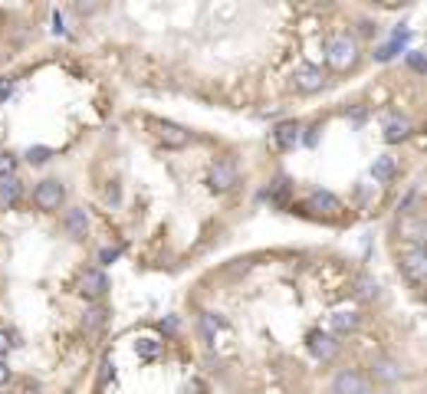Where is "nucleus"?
<instances>
[{
	"instance_id": "f257e3e1",
	"label": "nucleus",
	"mask_w": 427,
	"mask_h": 394,
	"mask_svg": "<svg viewBox=\"0 0 427 394\" xmlns=\"http://www.w3.org/2000/svg\"><path fill=\"white\" fill-rule=\"evenodd\" d=\"M359 56H361L359 39L349 37V33L332 37L329 47H325V63H329V69H335V73H349V69L359 63Z\"/></svg>"
},
{
	"instance_id": "f03ea898",
	"label": "nucleus",
	"mask_w": 427,
	"mask_h": 394,
	"mask_svg": "<svg viewBox=\"0 0 427 394\" xmlns=\"http://www.w3.org/2000/svg\"><path fill=\"white\" fill-rule=\"evenodd\" d=\"M401 273L408 276V283L414 289L424 286V279H427V257L421 247H408V250L401 253Z\"/></svg>"
},
{
	"instance_id": "7ed1b4c3",
	"label": "nucleus",
	"mask_w": 427,
	"mask_h": 394,
	"mask_svg": "<svg viewBox=\"0 0 427 394\" xmlns=\"http://www.w3.org/2000/svg\"><path fill=\"white\" fill-rule=\"evenodd\" d=\"M293 82L299 92H319L325 86V69L315 63H299L293 73Z\"/></svg>"
},
{
	"instance_id": "20e7f679",
	"label": "nucleus",
	"mask_w": 427,
	"mask_h": 394,
	"mask_svg": "<svg viewBox=\"0 0 427 394\" xmlns=\"http://www.w3.org/2000/svg\"><path fill=\"white\" fill-rule=\"evenodd\" d=\"M33 201H37L40 211H59L63 201H66V187L59 181H43L37 191H33Z\"/></svg>"
},
{
	"instance_id": "39448f33",
	"label": "nucleus",
	"mask_w": 427,
	"mask_h": 394,
	"mask_svg": "<svg viewBox=\"0 0 427 394\" xmlns=\"http://www.w3.org/2000/svg\"><path fill=\"white\" fill-rule=\"evenodd\" d=\"M79 293L85 299H102L109 293V279H105L102 269H85L83 276H79Z\"/></svg>"
},
{
	"instance_id": "423d86ee",
	"label": "nucleus",
	"mask_w": 427,
	"mask_h": 394,
	"mask_svg": "<svg viewBox=\"0 0 427 394\" xmlns=\"http://www.w3.org/2000/svg\"><path fill=\"white\" fill-rule=\"evenodd\" d=\"M309 352H313L319 362H332L339 355V342L329 332H309Z\"/></svg>"
},
{
	"instance_id": "0eeeda50",
	"label": "nucleus",
	"mask_w": 427,
	"mask_h": 394,
	"mask_svg": "<svg viewBox=\"0 0 427 394\" xmlns=\"http://www.w3.org/2000/svg\"><path fill=\"white\" fill-rule=\"evenodd\" d=\"M155 132H158L162 144H168V148H184V144H191V132L184 125H174V122H155Z\"/></svg>"
},
{
	"instance_id": "6e6552de",
	"label": "nucleus",
	"mask_w": 427,
	"mask_h": 394,
	"mask_svg": "<svg viewBox=\"0 0 427 394\" xmlns=\"http://www.w3.org/2000/svg\"><path fill=\"white\" fill-rule=\"evenodd\" d=\"M306 207H309V211H315V214H325V217H335V214L345 211L339 197H335V194H329V191H315V194H309Z\"/></svg>"
},
{
	"instance_id": "1a4fd4ad",
	"label": "nucleus",
	"mask_w": 427,
	"mask_h": 394,
	"mask_svg": "<svg viewBox=\"0 0 427 394\" xmlns=\"http://www.w3.org/2000/svg\"><path fill=\"white\" fill-rule=\"evenodd\" d=\"M210 187H214V191H230V187H234V184H237V168H234V164L230 161H220V164H214V168H210Z\"/></svg>"
},
{
	"instance_id": "9d476101",
	"label": "nucleus",
	"mask_w": 427,
	"mask_h": 394,
	"mask_svg": "<svg viewBox=\"0 0 427 394\" xmlns=\"http://www.w3.org/2000/svg\"><path fill=\"white\" fill-rule=\"evenodd\" d=\"M332 391L335 394H365V381H361L355 371H342V375L332 381Z\"/></svg>"
},
{
	"instance_id": "9b49d317",
	"label": "nucleus",
	"mask_w": 427,
	"mask_h": 394,
	"mask_svg": "<svg viewBox=\"0 0 427 394\" xmlns=\"http://www.w3.org/2000/svg\"><path fill=\"white\" fill-rule=\"evenodd\" d=\"M411 135V122L401 116H391L388 122H385V142H404Z\"/></svg>"
},
{
	"instance_id": "f8f14e48",
	"label": "nucleus",
	"mask_w": 427,
	"mask_h": 394,
	"mask_svg": "<svg viewBox=\"0 0 427 394\" xmlns=\"http://www.w3.org/2000/svg\"><path fill=\"white\" fill-rule=\"evenodd\" d=\"M66 230L69 237H85V230H89V217H85L83 207H73V211H66Z\"/></svg>"
},
{
	"instance_id": "ddd939ff",
	"label": "nucleus",
	"mask_w": 427,
	"mask_h": 394,
	"mask_svg": "<svg viewBox=\"0 0 427 394\" xmlns=\"http://www.w3.org/2000/svg\"><path fill=\"white\" fill-rule=\"evenodd\" d=\"M299 132H303V128L296 125V122H283V125H276L273 138H276V144H279V148H293V144L299 142Z\"/></svg>"
},
{
	"instance_id": "4468645a",
	"label": "nucleus",
	"mask_w": 427,
	"mask_h": 394,
	"mask_svg": "<svg viewBox=\"0 0 427 394\" xmlns=\"http://www.w3.org/2000/svg\"><path fill=\"white\" fill-rule=\"evenodd\" d=\"M224 328V319L214 316V312H200V332L208 342H217V332Z\"/></svg>"
},
{
	"instance_id": "2eb2a0df",
	"label": "nucleus",
	"mask_w": 427,
	"mask_h": 394,
	"mask_svg": "<svg viewBox=\"0 0 427 394\" xmlns=\"http://www.w3.org/2000/svg\"><path fill=\"white\" fill-rule=\"evenodd\" d=\"M371 178H375V181H391V178H395V158H388V154L375 158V164H371Z\"/></svg>"
},
{
	"instance_id": "dca6fc26",
	"label": "nucleus",
	"mask_w": 427,
	"mask_h": 394,
	"mask_svg": "<svg viewBox=\"0 0 427 394\" xmlns=\"http://www.w3.org/2000/svg\"><path fill=\"white\" fill-rule=\"evenodd\" d=\"M332 328L335 332H355V328H359V316L349 312V309H339L332 316Z\"/></svg>"
},
{
	"instance_id": "f3484780",
	"label": "nucleus",
	"mask_w": 427,
	"mask_h": 394,
	"mask_svg": "<svg viewBox=\"0 0 427 394\" xmlns=\"http://www.w3.org/2000/svg\"><path fill=\"white\" fill-rule=\"evenodd\" d=\"M17 201H20V184L13 178L0 181V207H13Z\"/></svg>"
},
{
	"instance_id": "a211bd4d",
	"label": "nucleus",
	"mask_w": 427,
	"mask_h": 394,
	"mask_svg": "<svg viewBox=\"0 0 427 394\" xmlns=\"http://www.w3.org/2000/svg\"><path fill=\"white\" fill-rule=\"evenodd\" d=\"M355 296L359 299H375L378 296V283H375L371 276H359L355 279Z\"/></svg>"
},
{
	"instance_id": "6ab92c4d",
	"label": "nucleus",
	"mask_w": 427,
	"mask_h": 394,
	"mask_svg": "<svg viewBox=\"0 0 427 394\" xmlns=\"http://www.w3.org/2000/svg\"><path fill=\"white\" fill-rule=\"evenodd\" d=\"M371 371H375V378H381V381H398L401 378V368L391 365V362H378Z\"/></svg>"
},
{
	"instance_id": "aec40b11",
	"label": "nucleus",
	"mask_w": 427,
	"mask_h": 394,
	"mask_svg": "<svg viewBox=\"0 0 427 394\" xmlns=\"http://www.w3.org/2000/svg\"><path fill=\"white\" fill-rule=\"evenodd\" d=\"M102 322H105V309H99V306H92L89 312H85V319H83V326L89 328V332L102 328Z\"/></svg>"
},
{
	"instance_id": "412c9836",
	"label": "nucleus",
	"mask_w": 427,
	"mask_h": 394,
	"mask_svg": "<svg viewBox=\"0 0 427 394\" xmlns=\"http://www.w3.org/2000/svg\"><path fill=\"white\" fill-rule=\"evenodd\" d=\"M13 171H17V154L4 152V154H0V181H7V178H13Z\"/></svg>"
},
{
	"instance_id": "4be33fe9",
	"label": "nucleus",
	"mask_w": 427,
	"mask_h": 394,
	"mask_svg": "<svg viewBox=\"0 0 427 394\" xmlns=\"http://www.w3.org/2000/svg\"><path fill=\"white\" fill-rule=\"evenodd\" d=\"M27 158H30V161H47V158H49V148H30V152H27Z\"/></svg>"
},
{
	"instance_id": "5701e85b",
	"label": "nucleus",
	"mask_w": 427,
	"mask_h": 394,
	"mask_svg": "<svg viewBox=\"0 0 427 394\" xmlns=\"http://www.w3.org/2000/svg\"><path fill=\"white\" fill-rule=\"evenodd\" d=\"M112 260H119V250H115V247H105V250L99 253V263H112Z\"/></svg>"
},
{
	"instance_id": "b1692460",
	"label": "nucleus",
	"mask_w": 427,
	"mask_h": 394,
	"mask_svg": "<svg viewBox=\"0 0 427 394\" xmlns=\"http://www.w3.org/2000/svg\"><path fill=\"white\" fill-rule=\"evenodd\" d=\"M10 92H13V82H10V79H4V82H0V102H7Z\"/></svg>"
},
{
	"instance_id": "393cba45",
	"label": "nucleus",
	"mask_w": 427,
	"mask_h": 394,
	"mask_svg": "<svg viewBox=\"0 0 427 394\" xmlns=\"http://www.w3.org/2000/svg\"><path fill=\"white\" fill-rule=\"evenodd\" d=\"M408 63H411L414 69H418V73H424V56H421V53H411Z\"/></svg>"
},
{
	"instance_id": "a878e982",
	"label": "nucleus",
	"mask_w": 427,
	"mask_h": 394,
	"mask_svg": "<svg viewBox=\"0 0 427 394\" xmlns=\"http://www.w3.org/2000/svg\"><path fill=\"white\" fill-rule=\"evenodd\" d=\"M10 345H13V342H10V335H7V332H0V358L10 352Z\"/></svg>"
},
{
	"instance_id": "bb28decb",
	"label": "nucleus",
	"mask_w": 427,
	"mask_h": 394,
	"mask_svg": "<svg viewBox=\"0 0 427 394\" xmlns=\"http://www.w3.org/2000/svg\"><path fill=\"white\" fill-rule=\"evenodd\" d=\"M7 381H10V368H7V362L0 358V388L7 385Z\"/></svg>"
},
{
	"instance_id": "cd10ccee",
	"label": "nucleus",
	"mask_w": 427,
	"mask_h": 394,
	"mask_svg": "<svg viewBox=\"0 0 427 394\" xmlns=\"http://www.w3.org/2000/svg\"><path fill=\"white\" fill-rule=\"evenodd\" d=\"M155 352H158V348H155V345H142V355H145V358H152Z\"/></svg>"
}]
</instances>
